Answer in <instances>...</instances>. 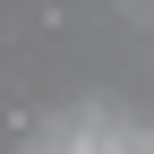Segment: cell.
I'll return each instance as SVG.
<instances>
[{
    "mask_svg": "<svg viewBox=\"0 0 154 154\" xmlns=\"http://www.w3.org/2000/svg\"><path fill=\"white\" fill-rule=\"evenodd\" d=\"M120 9H128V17H137V26H154V0H120Z\"/></svg>",
    "mask_w": 154,
    "mask_h": 154,
    "instance_id": "1",
    "label": "cell"
}]
</instances>
